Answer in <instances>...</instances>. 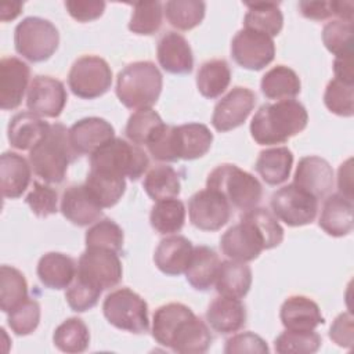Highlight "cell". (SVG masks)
Returning <instances> with one entry per match:
<instances>
[{
	"label": "cell",
	"mask_w": 354,
	"mask_h": 354,
	"mask_svg": "<svg viewBox=\"0 0 354 354\" xmlns=\"http://www.w3.org/2000/svg\"><path fill=\"white\" fill-rule=\"evenodd\" d=\"M152 336L160 346L180 354H202L212 344L207 325L181 303H169L155 311Z\"/></svg>",
	"instance_id": "obj_1"
},
{
	"label": "cell",
	"mask_w": 354,
	"mask_h": 354,
	"mask_svg": "<svg viewBox=\"0 0 354 354\" xmlns=\"http://www.w3.org/2000/svg\"><path fill=\"white\" fill-rule=\"evenodd\" d=\"M308 122V113L296 100H281L264 104L250 122V134L260 145H274L288 141L303 131Z\"/></svg>",
	"instance_id": "obj_2"
},
{
	"label": "cell",
	"mask_w": 354,
	"mask_h": 354,
	"mask_svg": "<svg viewBox=\"0 0 354 354\" xmlns=\"http://www.w3.org/2000/svg\"><path fill=\"white\" fill-rule=\"evenodd\" d=\"M213 142V134L206 124L187 123L181 126H165L147 145L153 159L160 162L192 160L207 153Z\"/></svg>",
	"instance_id": "obj_3"
},
{
	"label": "cell",
	"mask_w": 354,
	"mask_h": 354,
	"mask_svg": "<svg viewBox=\"0 0 354 354\" xmlns=\"http://www.w3.org/2000/svg\"><path fill=\"white\" fill-rule=\"evenodd\" d=\"M77 156L69 140V130L55 123L51 124L48 134L30 149L29 162L37 177L46 183L59 184L65 178L69 163Z\"/></svg>",
	"instance_id": "obj_4"
},
{
	"label": "cell",
	"mask_w": 354,
	"mask_h": 354,
	"mask_svg": "<svg viewBox=\"0 0 354 354\" xmlns=\"http://www.w3.org/2000/svg\"><path fill=\"white\" fill-rule=\"evenodd\" d=\"M162 84V73L153 62L137 61L119 72L116 95L129 109H147L158 101Z\"/></svg>",
	"instance_id": "obj_5"
},
{
	"label": "cell",
	"mask_w": 354,
	"mask_h": 354,
	"mask_svg": "<svg viewBox=\"0 0 354 354\" xmlns=\"http://www.w3.org/2000/svg\"><path fill=\"white\" fill-rule=\"evenodd\" d=\"M206 188L218 192L230 206L245 212L256 207L263 195L259 180L232 163H223L213 169L207 176Z\"/></svg>",
	"instance_id": "obj_6"
},
{
	"label": "cell",
	"mask_w": 354,
	"mask_h": 354,
	"mask_svg": "<svg viewBox=\"0 0 354 354\" xmlns=\"http://www.w3.org/2000/svg\"><path fill=\"white\" fill-rule=\"evenodd\" d=\"M148 165L149 159L140 147L118 137L105 142L90 156L91 169L129 177L131 181L138 180Z\"/></svg>",
	"instance_id": "obj_7"
},
{
	"label": "cell",
	"mask_w": 354,
	"mask_h": 354,
	"mask_svg": "<svg viewBox=\"0 0 354 354\" xmlns=\"http://www.w3.org/2000/svg\"><path fill=\"white\" fill-rule=\"evenodd\" d=\"M18 54L30 62L48 59L59 44V33L53 22L40 17L24 18L14 30Z\"/></svg>",
	"instance_id": "obj_8"
},
{
	"label": "cell",
	"mask_w": 354,
	"mask_h": 354,
	"mask_svg": "<svg viewBox=\"0 0 354 354\" xmlns=\"http://www.w3.org/2000/svg\"><path fill=\"white\" fill-rule=\"evenodd\" d=\"M102 313L106 321L118 329L137 335L149 329L148 304L129 288H120L106 295Z\"/></svg>",
	"instance_id": "obj_9"
},
{
	"label": "cell",
	"mask_w": 354,
	"mask_h": 354,
	"mask_svg": "<svg viewBox=\"0 0 354 354\" xmlns=\"http://www.w3.org/2000/svg\"><path fill=\"white\" fill-rule=\"evenodd\" d=\"M72 93L83 100H93L105 94L112 84V71L108 62L97 55L77 58L68 75Z\"/></svg>",
	"instance_id": "obj_10"
},
{
	"label": "cell",
	"mask_w": 354,
	"mask_h": 354,
	"mask_svg": "<svg viewBox=\"0 0 354 354\" xmlns=\"http://www.w3.org/2000/svg\"><path fill=\"white\" fill-rule=\"evenodd\" d=\"M270 205L274 216L290 227L313 223L318 212V199L295 184L277 189Z\"/></svg>",
	"instance_id": "obj_11"
},
{
	"label": "cell",
	"mask_w": 354,
	"mask_h": 354,
	"mask_svg": "<svg viewBox=\"0 0 354 354\" xmlns=\"http://www.w3.org/2000/svg\"><path fill=\"white\" fill-rule=\"evenodd\" d=\"M122 263L116 252L101 248H86L77 261L76 277L100 289H111L122 279Z\"/></svg>",
	"instance_id": "obj_12"
},
{
	"label": "cell",
	"mask_w": 354,
	"mask_h": 354,
	"mask_svg": "<svg viewBox=\"0 0 354 354\" xmlns=\"http://www.w3.org/2000/svg\"><path fill=\"white\" fill-rule=\"evenodd\" d=\"M231 55L239 66L250 71H260L274 59L275 44L272 37L243 28L231 41Z\"/></svg>",
	"instance_id": "obj_13"
},
{
	"label": "cell",
	"mask_w": 354,
	"mask_h": 354,
	"mask_svg": "<svg viewBox=\"0 0 354 354\" xmlns=\"http://www.w3.org/2000/svg\"><path fill=\"white\" fill-rule=\"evenodd\" d=\"M188 213L192 225L198 230L217 231L228 223L231 206L218 192L206 188L191 196Z\"/></svg>",
	"instance_id": "obj_14"
},
{
	"label": "cell",
	"mask_w": 354,
	"mask_h": 354,
	"mask_svg": "<svg viewBox=\"0 0 354 354\" xmlns=\"http://www.w3.org/2000/svg\"><path fill=\"white\" fill-rule=\"evenodd\" d=\"M223 254L235 261H252L266 249V242L254 224L243 217L230 227L220 239Z\"/></svg>",
	"instance_id": "obj_15"
},
{
	"label": "cell",
	"mask_w": 354,
	"mask_h": 354,
	"mask_svg": "<svg viewBox=\"0 0 354 354\" xmlns=\"http://www.w3.org/2000/svg\"><path fill=\"white\" fill-rule=\"evenodd\" d=\"M254 104L256 94L250 88L234 87L216 104L212 115L213 127L221 133L239 127L253 111Z\"/></svg>",
	"instance_id": "obj_16"
},
{
	"label": "cell",
	"mask_w": 354,
	"mask_h": 354,
	"mask_svg": "<svg viewBox=\"0 0 354 354\" xmlns=\"http://www.w3.org/2000/svg\"><path fill=\"white\" fill-rule=\"evenodd\" d=\"M68 94L61 80L51 76H36L29 87L26 105L30 112L44 118H58L65 108Z\"/></svg>",
	"instance_id": "obj_17"
},
{
	"label": "cell",
	"mask_w": 354,
	"mask_h": 354,
	"mask_svg": "<svg viewBox=\"0 0 354 354\" xmlns=\"http://www.w3.org/2000/svg\"><path fill=\"white\" fill-rule=\"evenodd\" d=\"M30 69L17 57H6L0 61V106L3 111L21 105L28 87Z\"/></svg>",
	"instance_id": "obj_18"
},
{
	"label": "cell",
	"mask_w": 354,
	"mask_h": 354,
	"mask_svg": "<svg viewBox=\"0 0 354 354\" xmlns=\"http://www.w3.org/2000/svg\"><path fill=\"white\" fill-rule=\"evenodd\" d=\"M293 184L319 199L326 196L333 187V169L319 156H304L299 160Z\"/></svg>",
	"instance_id": "obj_19"
},
{
	"label": "cell",
	"mask_w": 354,
	"mask_h": 354,
	"mask_svg": "<svg viewBox=\"0 0 354 354\" xmlns=\"http://www.w3.org/2000/svg\"><path fill=\"white\" fill-rule=\"evenodd\" d=\"M112 138H115L113 126L97 116L80 119L69 129L71 144L79 155H91Z\"/></svg>",
	"instance_id": "obj_20"
},
{
	"label": "cell",
	"mask_w": 354,
	"mask_h": 354,
	"mask_svg": "<svg viewBox=\"0 0 354 354\" xmlns=\"http://www.w3.org/2000/svg\"><path fill=\"white\" fill-rule=\"evenodd\" d=\"M61 212L72 224L86 227L101 217L102 207L86 185H71L62 194Z\"/></svg>",
	"instance_id": "obj_21"
},
{
	"label": "cell",
	"mask_w": 354,
	"mask_h": 354,
	"mask_svg": "<svg viewBox=\"0 0 354 354\" xmlns=\"http://www.w3.org/2000/svg\"><path fill=\"white\" fill-rule=\"evenodd\" d=\"M159 65L169 73L185 75L194 68V55L187 39L177 32L165 33L156 47Z\"/></svg>",
	"instance_id": "obj_22"
},
{
	"label": "cell",
	"mask_w": 354,
	"mask_h": 354,
	"mask_svg": "<svg viewBox=\"0 0 354 354\" xmlns=\"http://www.w3.org/2000/svg\"><path fill=\"white\" fill-rule=\"evenodd\" d=\"M194 246L189 239L183 235H171L159 242L153 253L155 266L166 275L184 274L191 257Z\"/></svg>",
	"instance_id": "obj_23"
},
{
	"label": "cell",
	"mask_w": 354,
	"mask_h": 354,
	"mask_svg": "<svg viewBox=\"0 0 354 354\" xmlns=\"http://www.w3.org/2000/svg\"><path fill=\"white\" fill-rule=\"evenodd\" d=\"M279 318L282 325L290 330H314L325 322L318 304L301 295L290 296L282 303Z\"/></svg>",
	"instance_id": "obj_24"
},
{
	"label": "cell",
	"mask_w": 354,
	"mask_h": 354,
	"mask_svg": "<svg viewBox=\"0 0 354 354\" xmlns=\"http://www.w3.org/2000/svg\"><path fill=\"white\" fill-rule=\"evenodd\" d=\"M51 124L33 112H21L8 123L7 137L11 147L26 151L39 144L50 131Z\"/></svg>",
	"instance_id": "obj_25"
},
{
	"label": "cell",
	"mask_w": 354,
	"mask_h": 354,
	"mask_svg": "<svg viewBox=\"0 0 354 354\" xmlns=\"http://www.w3.org/2000/svg\"><path fill=\"white\" fill-rule=\"evenodd\" d=\"M206 319L212 329L228 335L239 330L246 324V310L239 299L218 296L207 307Z\"/></svg>",
	"instance_id": "obj_26"
},
{
	"label": "cell",
	"mask_w": 354,
	"mask_h": 354,
	"mask_svg": "<svg viewBox=\"0 0 354 354\" xmlns=\"http://www.w3.org/2000/svg\"><path fill=\"white\" fill-rule=\"evenodd\" d=\"M353 199L342 194L329 195L322 206L319 227L330 236H344L353 231Z\"/></svg>",
	"instance_id": "obj_27"
},
{
	"label": "cell",
	"mask_w": 354,
	"mask_h": 354,
	"mask_svg": "<svg viewBox=\"0 0 354 354\" xmlns=\"http://www.w3.org/2000/svg\"><path fill=\"white\" fill-rule=\"evenodd\" d=\"M76 264L72 257L59 252L43 254L37 263V277L50 289L68 288L76 277Z\"/></svg>",
	"instance_id": "obj_28"
},
{
	"label": "cell",
	"mask_w": 354,
	"mask_h": 354,
	"mask_svg": "<svg viewBox=\"0 0 354 354\" xmlns=\"http://www.w3.org/2000/svg\"><path fill=\"white\" fill-rule=\"evenodd\" d=\"M218 254L207 246L194 248L191 261L185 270V278L188 283L196 290H209L217 278L220 268Z\"/></svg>",
	"instance_id": "obj_29"
},
{
	"label": "cell",
	"mask_w": 354,
	"mask_h": 354,
	"mask_svg": "<svg viewBox=\"0 0 354 354\" xmlns=\"http://www.w3.org/2000/svg\"><path fill=\"white\" fill-rule=\"evenodd\" d=\"M1 192L4 198H19L30 183V166L15 152H4L0 158Z\"/></svg>",
	"instance_id": "obj_30"
},
{
	"label": "cell",
	"mask_w": 354,
	"mask_h": 354,
	"mask_svg": "<svg viewBox=\"0 0 354 354\" xmlns=\"http://www.w3.org/2000/svg\"><path fill=\"white\" fill-rule=\"evenodd\" d=\"M214 285L221 296L242 299L250 290L252 270L242 261H221Z\"/></svg>",
	"instance_id": "obj_31"
},
{
	"label": "cell",
	"mask_w": 354,
	"mask_h": 354,
	"mask_svg": "<svg viewBox=\"0 0 354 354\" xmlns=\"http://www.w3.org/2000/svg\"><path fill=\"white\" fill-rule=\"evenodd\" d=\"M292 165V151L286 147H275L260 152L254 169L268 185H279L288 180Z\"/></svg>",
	"instance_id": "obj_32"
},
{
	"label": "cell",
	"mask_w": 354,
	"mask_h": 354,
	"mask_svg": "<svg viewBox=\"0 0 354 354\" xmlns=\"http://www.w3.org/2000/svg\"><path fill=\"white\" fill-rule=\"evenodd\" d=\"M84 185L102 209L115 206L126 191L124 177L94 169H90Z\"/></svg>",
	"instance_id": "obj_33"
},
{
	"label": "cell",
	"mask_w": 354,
	"mask_h": 354,
	"mask_svg": "<svg viewBox=\"0 0 354 354\" xmlns=\"http://www.w3.org/2000/svg\"><path fill=\"white\" fill-rule=\"evenodd\" d=\"M248 12L243 18L245 28L261 32L270 37L277 36L283 26V15L275 1L245 3Z\"/></svg>",
	"instance_id": "obj_34"
},
{
	"label": "cell",
	"mask_w": 354,
	"mask_h": 354,
	"mask_svg": "<svg viewBox=\"0 0 354 354\" xmlns=\"http://www.w3.org/2000/svg\"><path fill=\"white\" fill-rule=\"evenodd\" d=\"M263 94L270 100H292L300 93V79L297 73L285 66L277 65L261 77L260 83Z\"/></svg>",
	"instance_id": "obj_35"
},
{
	"label": "cell",
	"mask_w": 354,
	"mask_h": 354,
	"mask_svg": "<svg viewBox=\"0 0 354 354\" xmlns=\"http://www.w3.org/2000/svg\"><path fill=\"white\" fill-rule=\"evenodd\" d=\"M231 82V69L224 59H210L196 73V87L205 98L220 97Z\"/></svg>",
	"instance_id": "obj_36"
},
{
	"label": "cell",
	"mask_w": 354,
	"mask_h": 354,
	"mask_svg": "<svg viewBox=\"0 0 354 354\" xmlns=\"http://www.w3.org/2000/svg\"><path fill=\"white\" fill-rule=\"evenodd\" d=\"M149 221L159 234H174L184 227L185 206L180 199L169 198L156 201L151 209Z\"/></svg>",
	"instance_id": "obj_37"
},
{
	"label": "cell",
	"mask_w": 354,
	"mask_h": 354,
	"mask_svg": "<svg viewBox=\"0 0 354 354\" xmlns=\"http://www.w3.org/2000/svg\"><path fill=\"white\" fill-rule=\"evenodd\" d=\"M53 342L64 353H83L88 347L90 332L83 319L72 317L55 328Z\"/></svg>",
	"instance_id": "obj_38"
},
{
	"label": "cell",
	"mask_w": 354,
	"mask_h": 354,
	"mask_svg": "<svg viewBox=\"0 0 354 354\" xmlns=\"http://www.w3.org/2000/svg\"><path fill=\"white\" fill-rule=\"evenodd\" d=\"M142 187L153 201L174 198L180 194L181 184L177 171L171 166L159 165L152 167L144 177Z\"/></svg>",
	"instance_id": "obj_39"
},
{
	"label": "cell",
	"mask_w": 354,
	"mask_h": 354,
	"mask_svg": "<svg viewBox=\"0 0 354 354\" xmlns=\"http://www.w3.org/2000/svg\"><path fill=\"white\" fill-rule=\"evenodd\" d=\"M165 126L162 118L153 109H138L130 115L124 133L131 142L148 145Z\"/></svg>",
	"instance_id": "obj_40"
},
{
	"label": "cell",
	"mask_w": 354,
	"mask_h": 354,
	"mask_svg": "<svg viewBox=\"0 0 354 354\" xmlns=\"http://www.w3.org/2000/svg\"><path fill=\"white\" fill-rule=\"evenodd\" d=\"M28 297V283L24 274L11 266L0 268V307L3 313L11 311Z\"/></svg>",
	"instance_id": "obj_41"
},
{
	"label": "cell",
	"mask_w": 354,
	"mask_h": 354,
	"mask_svg": "<svg viewBox=\"0 0 354 354\" xmlns=\"http://www.w3.org/2000/svg\"><path fill=\"white\" fill-rule=\"evenodd\" d=\"M206 4L199 0H170L165 4V14L171 26L189 30L198 26L205 17Z\"/></svg>",
	"instance_id": "obj_42"
},
{
	"label": "cell",
	"mask_w": 354,
	"mask_h": 354,
	"mask_svg": "<svg viewBox=\"0 0 354 354\" xmlns=\"http://www.w3.org/2000/svg\"><path fill=\"white\" fill-rule=\"evenodd\" d=\"M321 336L314 330L286 329L274 342L275 351L279 354H311L321 347Z\"/></svg>",
	"instance_id": "obj_43"
},
{
	"label": "cell",
	"mask_w": 354,
	"mask_h": 354,
	"mask_svg": "<svg viewBox=\"0 0 354 354\" xmlns=\"http://www.w3.org/2000/svg\"><path fill=\"white\" fill-rule=\"evenodd\" d=\"M86 248L109 249L119 253L123 248V230L111 218H102L86 232Z\"/></svg>",
	"instance_id": "obj_44"
},
{
	"label": "cell",
	"mask_w": 354,
	"mask_h": 354,
	"mask_svg": "<svg viewBox=\"0 0 354 354\" xmlns=\"http://www.w3.org/2000/svg\"><path fill=\"white\" fill-rule=\"evenodd\" d=\"M162 3L160 1H137L133 4V14L129 29L136 35H153L162 25Z\"/></svg>",
	"instance_id": "obj_45"
},
{
	"label": "cell",
	"mask_w": 354,
	"mask_h": 354,
	"mask_svg": "<svg viewBox=\"0 0 354 354\" xmlns=\"http://www.w3.org/2000/svg\"><path fill=\"white\" fill-rule=\"evenodd\" d=\"M322 41L335 57L353 54V22L333 19L322 29Z\"/></svg>",
	"instance_id": "obj_46"
},
{
	"label": "cell",
	"mask_w": 354,
	"mask_h": 354,
	"mask_svg": "<svg viewBox=\"0 0 354 354\" xmlns=\"http://www.w3.org/2000/svg\"><path fill=\"white\" fill-rule=\"evenodd\" d=\"M325 106L339 116L350 118L354 113V84L332 79L324 94Z\"/></svg>",
	"instance_id": "obj_47"
},
{
	"label": "cell",
	"mask_w": 354,
	"mask_h": 354,
	"mask_svg": "<svg viewBox=\"0 0 354 354\" xmlns=\"http://www.w3.org/2000/svg\"><path fill=\"white\" fill-rule=\"evenodd\" d=\"M243 218L252 221L254 227L260 231L264 242L266 249H272L278 246L283 239V228L278 223V218L266 207H253L242 216Z\"/></svg>",
	"instance_id": "obj_48"
},
{
	"label": "cell",
	"mask_w": 354,
	"mask_h": 354,
	"mask_svg": "<svg viewBox=\"0 0 354 354\" xmlns=\"http://www.w3.org/2000/svg\"><path fill=\"white\" fill-rule=\"evenodd\" d=\"M8 326L18 336H26L36 330L40 322V304L33 299H25L8 311Z\"/></svg>",
	"instance_id": "obj_49"
},
{
	"label": "cell",
	"mask_w": 354,
	"mask_h": 354,
	"mask_svg": "<svg viewBox=\"0 0 354 354\" xmlns=\"http://www.w3.org/2000/svg\"><path fill=\"white\" fill-rule=\"evenodd\" d=\"M102 289L97 288L95 285L75 277V281L68 286L65 299L68 306L76 313H84L93 308L101 296Z\"/></svg>",
	"instance_id": "obj_50"
},
{
	"label": "cell",
	"mask_w": 354,
	"mask_h": 354,
	"mask_svg": "<svg viewBox=\"0 0 354 354\" xmlns=\"http://www.w3.org/2000/svg\"><path fill=\"white\" fill-rule=\"evenodd\" d=\"M25 202L37 217H47L58 210L57 191L39 181H33V187L26 195Z\"/></svg>",
	"instance_id": "obj_51"
},
{
	"label": "cell",
	"mask_w": 354,
	"mask_h": 354,
	"mask_svg": "<svg viewBox=\"0 0 354 354\" xmlns=\"http://www.w3.org/2000/svg\"><path fill=\"white\" fill-rule=\"evenodd\" d=\"M268 346L263 337L253 332H242L225 342L224 353L225 354H242V353H259L267 354Z\"/></svg>",
	"instance_id": "obj_52"
},
{
	"label": "cell",
	"mask_w": 354,
	"mask_h": 354,
	"mask_svg": "<svg viewBox=\"0 0 354 354\" xmlns=\"http://www.w3.org/2000/svg\"><path fill=\"white\" fill-rule=\"evenodd\" d=\"M65 7L69 15L79 22H88L100 18L105 10V1L98 0H68Z\"/></svg>",
	"instance_id": "obj_53"
},
{
	"label": "cell",
	"mask_w": 354,
	"mask_h": 354,
	"mask_svg": "<svg viewBox=\"0 0 354 354\" xmlns=\"http://www.w3.org/2000/svg\"><path fill=\"white\" fill-rule=\"evenodd\" d=\"M329 337L340 347L351 348L354 342V325L351 313L339 314L329 330Z\"/></svg>",
	"instance_id": "obj_54"
},
{
	"label": "cell",
	"mask_w": 354,
	"mask_h": 354,
	"mask_svg": "<svg viewBox=\"0 0 354 354\" xmlns=\"http://www.w3.org/2000/svg\"><path fill=\"white\" fill-rule=\"evenodd\" d=\"M299 10L303 17L314 21L328 19L333 15L332 1H299Z\"/></svg>",
	"instance_id": "obj_55"
},
{
	"label": "cell",
	"mask_w": 354,
	"mask_h": 354,
	"mask_svg": "<svg viewBox=\"0 0 354 354\" xmlns=\"http://www.w3.org/2000/svg\"><path fill=\"white\" fill-rule=\"evenodd\" d=\"M335 79L344 82L347 84H354V71H353V54L336 57L333 61Z\"/></svg>",
	"instance_id": "obj_56"
},
{
	"label": "cell",
	"mask_w": 354,
	"mask_h": 354,
	"mask_svg": "<svg viewBox=\"0 0 354 354\" xmlns=\"http://www.w3.org/2000/svg\"><path fill=\"white\" fill-rule=\"evenodd\" d=\"M353 171H351V159H347L344 163L340 165L339 167V178H337V185H339V194L344 195L348 199H353Z\"/></svg>",
	"instance_id": "obj_57"
},
{
	"label": "cell",
	"mask_w": 354,
	"mask_h": 354,
	"mask_svg": "<svg viewBox=\"0 0 354 354\" xmlns=\"http://www.w3.org/2000/svg\"><path fill=\"white\" fill-rule=\"evenodd\" d=\"M332 7H333V15H337L339 19L353 22V12H354L353 1H332Z\"/></svg>",
	"instance_id": "obj_58"
},
{
	"label": "cell",
	"mask_w": 354,
	"mask_h": 354,
	"mask_svg": "<svg viewBox=\"0 0 354 354\" xmlns=\"http://www.w3.org/2000/svg\"><path fill=\"white\" fill-rule=\"evenodd\" d=\"M22 3L21 1H7V3H3L1 7H0V19L3 22H7V21H11L14 19L15 17L19 15L21 12V8H22Z\"/></svg>",
	"instance_id": "obj_59"
}]
</instances>
